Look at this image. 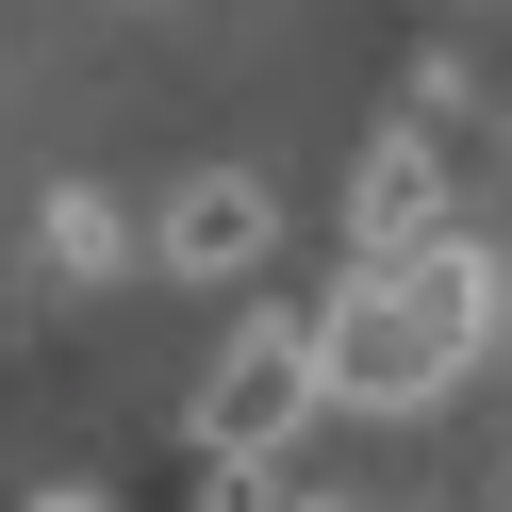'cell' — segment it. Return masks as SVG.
I'll return each mask as SVG.
<instances>
[{
  "label": "cell",
  "instance_id": "cell-1",
  "mask_svg": "<svg viewBox=\"0 0 512 512\" xmlns=\"http://www.w3.org/2000/svg\"><path fill=\"white\" fill-rule=\"evenodd\" d=\"M479 331H496V265H479L463 232L397 248V265H347V298L314 314V397H347V413H430L446 380L479 364Z\"/></svg>",
  "mask_w": 512,
  "mask_h": 512
},
{
  "label": "cell",
  "instance_id": "cell-6",
  "mask_svg": "<svg viewBox=\"0 0 512 512\" xmlns=\"http://www.w3.org/2000/svg\"><path fill=\"white\" fill-rule=\"evenodd\" d=\"M34 512H116V496H100V479H50V496H34Z\"/></svg>",
  "mask_w": 512,
  "mask_h": 512
},
{
  "label": "cell",
  "instance_id": "cell-3",
  "mask_svg": "<svg viewBox=\"0 0 512 512\" xmlns=\"http://www.w3.org/2000/svg\"><path fill=\"white\" fill-rule=\"evenodd\" d=\"M265 232H281L265 182H248V166H199V182L166 199V232H149V265H166V281H248V265H265Z\"/></svg>",
  "mask_w": 512,
  "mask_h": 512
},
{
  "label": "cell",
  "instance_id": "cell-2",
  "mask_svg": "<svg viewBox=\"0 0 512 512\" xmlns=\"http://www.w3.org/2000/svg\"><path fill=\"white\" fill-rule=\"evenodd\" d=\"M298 430H314V314H248L232 364H215L199 413H182V446H199V463H281Z\"/></svg>",
  "mask_w": 512,
  "mask_h": 512
},
{
  "label": "cell",
  "instance_id": "cell-5",
  "mask_svg": "<svg viewBox=\"0 0 512 512\" xmlns=\"http://www.w3.org/2000/svg\"><path fill=\"white\" fill-rule=\"evenodd\" d=\"M50 265H67V281H100V265H116V215L83 199V182H67V199H50Z\"/></svg>",
  "mask_w": 512,
  "mask_h": 512
},
{
  "label": "cell",
  "instance_id": "cell-4",
  "mask_svg": "<svg viewBox=\"0 0 512 512\" xmlns=\"http://www.w3.org/2000/svg\"><path fill=\"white\" fill-rule=\"evenodd\" d=\"M430 232H463V215H446L430 133H380V149H364V199H347V248H364V265H397V248H430Z\"/></svg>",
  "mask_w": 512,
  "mask_h": 512
}]
</instances>
